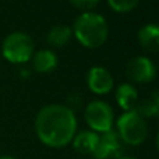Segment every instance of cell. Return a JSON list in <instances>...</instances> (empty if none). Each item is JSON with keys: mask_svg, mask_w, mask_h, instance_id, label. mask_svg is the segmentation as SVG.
Segmentation results:
<instances>
[{"mask_svg": "<svg viewBox=\"0 0 159 159\" xmlns=\"http://www.w3.org/2000/svg\"><path fill=\"white\" fill-rule=\"evenodd\" d=\"M126 74L133 82L147 84L157 77V67L151 59L145 56H135L127 63Z\"/></svg>", "mask_w": 159, "mask_h": 159, "instance_id": "cell-6", "label": "cell"}, {"mask_svg": "<svg viewBox=\"0 0 159 159\" xmlns=\"http://www.w3.org/2000/svg\"><path fill=\"white\" fill-rule=\"evenodd\" d=\"M73 34L82 46L95 49L106 42L109 27L103 16L93 11H87L77 17L73 27Z\"/></svg>", "mask_w": 159, "mask_h": 159, "instance_id": "cell-2", "label": "cell"}, {"mask_svg": "<svg viewBox=\"0 0 159 159\" xmlns=\"http://www.w3.org/2000/svg\"><path fill=\"white\" fill-rule=\"evenodd\" d=\"M117 159H138V158H134V157H120Z\"/></svg>", "mask_w": 159, "mask_h": 159, "instance_id": "cell-20", "label": "cell"}, {"mask_svg": "<svg viewBox=\"0 0 159 159\" xmlns=\"http://www.w3.org/2000/svg\"><path fill=\"white\" fill-rule=\"evenodd\" d=\"M35 131L39 141L50 148H63L73 141L77 131L74 112L66 105L43 106L35 119Z\"/></svg>", "mask_w": 159, "mask_h": 159, "instance_id": "cell-1", "label": "cell"}, {"mask_svg": "<svg viewBox=\"0 0 159 159\" xmlns=\"http://www.w3.org/2000/svg\"><path fill=\"white\" fill-rule=\"evenodd\" d=\"M57 56L49 49L39 50L32 56V67L39 74H46V73L53 71L57 67Z\"/></svg>", "mask_w": 159, "mask_h": 159, "instance_id": "cell-12", "label": "cell"}, {"mask_svg": "<svg viewBox=\"0 0 159 159\" xmlns=\"http://www.w3.org/2000/svg\"><path fill=\"white\" fill-rule=\"evenodd\" d=\"M134 110L141 116V117H154V103H152L151 98L138 101L137 106L134 107Z\"/></svg>", "mask_w": 159, "mask_h": 159, "instance_id": "cell-15", "label": "cell"}, {"mask_svg": "<svg viewBox=\"0 0 159 159\" xmlns=\"http://www.w3.org/2000/svg\"><path fill=\"white\" fill-rule=\"evenodd\" d=\"M73 30L69 25H55L53 28H50V31L48 32V43L56 48H61L64 45L69 43V41L71 39Z\"/></svg>", "mask_w": 159, "mask_h": 159, "instance_id": "cell-13", "label": "cell"}, {"mask_svg": "<svg viewBox=\"0 0 159 159\" xmlns=\"http://www.w3.org/2000/svg\"><path fill=\"white\" fill-rule=\"evenodd\" d=\"M123 152V143L119 138L117 133L115 130H110V131L102 133L98 138V144H96V148L93 151L92 157L95 159H117Z\"/></svg>", "mask_w": 159, "mask_h": 159, "instance_id": "cell-7", "label": "cell"}, {"mask_svg": "<svg viewBox=\"0 0 159 159\" xmlns=\"http://www.w3.org/2000/svg\"><path fill=\"white\" fill-rule=\"evenodd\" d=\"M140 0H107V4L116 13H129L137 7Z\"/></svg>", "mask_w": 159, "mask_h": 159, "instance_id": "cell-14", "label": "cell"}, {"mask_svg": "<svg viewBox=\"0 0 159 159\" xmlns=\"http://www.w3.org/2000/svg\"><path fill=\"white\" fill-rule=\"evenodd\" d=\"M99 134L92 130H84L73 138V147L74 149L81 155H92L98 144Z\"/></svg>", "mask_w": 159, "mask_h": 159, "instance_id": "cell-10", "label": "cell"}, {"mask_svg": "<svg viewBox=\"0 0 159 159\" xmlns=\"http://www.w3.org/2000/svg\"><path fill=\"white\" fill-rule=\"evenodd\" d=\"M116 102L124 112L134 110V107L138 103V92L135 87H133L129 82L119 85L117 91H116Z\"/></svg>", "mask_w": 159, "mask_h": 159, "instance_id": "cell-11", "label": "cell"}, {"mask_svg": "<svg viewBox=\"0 0 159 159\" xmlns=\"http://www.w3.org/2000/svg\"><path fill=\"white\" fill-rule=\"evenodd\" d=\"M151 101H152V103H154V117L159 119V89L152 93Z\"/></svg>", "mask_w": 159, "mask_h": 159, "instance_id": "cell-18", "label": "cell"}, {"mask_svg": "<svg viewBox=\"0 0 159 159\" xmlns=\"http://www.w3.org/2000/svg\"><path fill=\"white\" fill-rule=\"evenodd\" d=\"M0 159H16V158L10 157V155H3V157H0Z\"/></svg>", "mask_w": 159, "mask_h": 159, "instance_id": "cell-19", "label": "cell"}, {"mask_svg": "<svg viewBox=\"0 0 159 159\" xmlns=\"http://www.w3.org/2000/svg\"><path fill=\"white\" fill-rule=\"evenodd\" d=\"M138 43L145 50L152 53L159 52V25L147 24L137 34Z\"/></svg>", "mask_w": 159, "mask_h": 159, "instance_id": "cell-9", "label": "cell"}, {"mask_svg": "<svg viewBox=\"0 0 159 159\" xmlns=\"http://www.w3.org/2000/svg\"><path fill=\"white\" fill-rule=\"evenodd\" d=\"M66 106L69 107L71 112H74V110H78L80 107L82 106V98H81V95L77 93V92L70 93L69 98H67V105H66Z\"/></svg>", "mask_w": 159, "mask_h": 159, "instance_id": "cell-17", "label": "cell"}, {"mask_svg": "<svg viewBox=\"0 0 159 159\" xmlns=\"http://www.w3.org/2000/svg\"><path fill=\"white\" fill-rule=\"evenodd\" d=\"M84 117L91 130L95 133L110 131L115 123V113L109 103L103 101H92L87 105Z\"/></svg>", "mask_w": 159, "mask_h": 159, "instance_id": "cell-5", "label": "cell"}, {"mask_svg": "<svg viewBox=\"0 0 159 159\" xmlns=\"http://www.w3.org/2000/svg\"><path fill=\"white\" fill-rule=\"evenodd\" d=\"M35 45L28 34L13 32L7 35L3 41L2 53L3 57L14 64H22L31 60L34 56Z\"/></svg>", "mask_w": 159, "mask_h": 159, "instance_id": "cell-4", "label": "cell"}, {"mask_svg": "<svg viewBox=\"0 0 159 159\" xmlns=\"http://www.w3.org/2000/svg\"><path fill=\"white\" fill-rule=\"evenodd\" d=\"M117 135L123 144L131 147L141 145L147 140L148 135V127L147 123L135 110L124 112L117 119Z\"/></svg>", "mask_w": 159, "mask_h": 159, "instance_id": "cell-3", "label": "cell"}, {"mask_svg": "<svg viewBox=\"0 0 159 159\" xmlns=\"http://www.w3.org/2000/svg\"><path fill=\"white\" fill-rule=\"evenodd\" d=\"M157 148H158V151H159V133H158V135H157Z\"/></svg>", "mask_w": 159, "mask_h": 159, "instance_id": "cell-21", "label": "cell"}, {"mask_svg": "<svg viewBox=\"0 0 159 159\" xmlns=\"http://www.w3.org/2000/svg\"><path fill=\"white\" fill-rule=\"evenodd\" d=\"M69 2L77 10H81L82 13H87V11H91L92 8H95L98 6L99 0H69Z\"/></svg>", "mask_w": 159, "mask_h": 159, "instance_id": "cell-16", "label": "cell"}, {"mask_svg": "<svg viewBox=\"0 0 159 159\" xmlns=\"http://www.w3.org/2000/svg\"><path fill=\"white\" fill-rule=\"evenodd\" d=\"M87 84L88 88L96 95H105V93L110 92L113 88V77L106 69L103 67H92L88 71L87 75Z\"/></svg>", "mask_w": 159, "mask_h": 159, "instance_id": "cell-8", "label": "cell"}]
</instances>
